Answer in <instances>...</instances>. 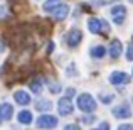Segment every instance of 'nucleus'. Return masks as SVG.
I'll return each instance as SVG.
<instances>
[{"mask_svg":"<svg viewBox=\"0 0 133 130\" xmlns=\"http://www.w3.org/2000/svg\"><path fill=\"white\" fill-rule=\"evenodd\" d=\"M3 47H5V46H3V42H2V41H0V52L3 51Z\"/></svg>","mask_w":133,"mask_h":130,"instance_id":"a878e982","label":"nucleus"},{"mask_svg":"<svg viewBox=\"0 0 133 130\" xmlns=\"http://www.w3.org/2000/svg\"><path fill=\"white\" fill-rule=\"evenodd\" d=\"M94 122V117L89 115V117H83V123H93Z\"/></svg>","mask_w":133,"mask_h":130,"instance_id":"b1692460","label":"nucleus"},{"mask_svg":"<svg viewBox=\"0 0 133 130\" xmlns=\"http://www.w3.org/2000/svg\"><path fill=\"white\" fill-rule=\"evenodd\" d=\"M88 29H89L91 34H99L101 32V20L96 19V17L88 19Z\"/></svg>","mask_w":133,"mask_h":130,"instance_id":"ddd939ff","label":"nucleus"},{"mask_svg":"<svg viewBox=\"0 0 133 130\" xmlns=\"http://www.w3.org/2000/svg\"><path fill=\"white\" fill-rule=\"evenodd\" d=\"M29 88H30V91H34V93H41V91L44 90V85H42V79H34V81H30L29 83Z\"/></svg>","mask_w":133,"mask_h":130,"instance_id":"f3484780","label":"nucleus"},{"mask_svg":"<svg viewBox=\"0 0 133 130\" xmlns=\"http://www.w3.org/2000/svg\"><path fill=\"white\" fill-rule=\"evenodd\" d=\"M110 56L113 59H116V58H120L121 56V52H123V44H121V41H118V39H113L111 41V44H110Z\"/></svg>","mask_w":133,"mask_h":130,"instance_id":"6e6552de","label":"nucleus"},{"mask_svg":"<svg viewBox=\"0 0 133 130\" xmlns=\"http://www.w3.org/2000/svg\"><path fill=\"white\" fill-rule=\"evenodd\" d=\"M74 93H76V91H74V88H68V90H66V96H68V98H71Z\"/></svg>","mask_w":133,"mask_h":130,"instance_id":"393cba45","label":"nucleus"},{"mask_svg":"<svg viewBox=\"0 0 133 130\" xmlns=\"http://www.w3.org/2000/svg\"><path fill=\"white\" fill-rule=\"evenodd\" d=\"M17 120H19L22 125H30V123H32V120H34L32 112H29V110H20L19 115H17Z\"/></svg>","mask_w":133,"mask_h":130,"instance_id":"f8f14e48","label":"nucleus"},{"mask_svg":"<svg viewBox=\"0 0 133 130\" xmlns=\"http://www.w3.org/2000/svg\"><path fill=\"white\" fill-rule=\"evenodd\" d=\"M14 98H15V103H19V105H29L30 103V95L27 93V91H22V90H19V91H15L14 93Z\"/></svg>","mask_w":133,"mask_h":130,"instance_id":"9b49d317","label":"nucleus"},{"mask_svg":"<svg viewBox=\"0 0 133 130\" xmlns=\"http://www.w3.org/2000/svg\"><path fill=\"white\" fill-rule=\"evenodd\" d=\"M113 117L115 118H121V120L130 118L131 117V107L128 103H121V105H118V107H115L113 108Z\"/></svg>","mask_w":133,"mask_h":130,"instance_id":"0eeeda50","label":"nucleus"},{"mask_svg":"<svg viewBox=\"0 0 133 130\" xmlns=\"http://www.w3.org/2000/svg\"><path fill=\"white\" fill-rule=\"evenodd\" d=\"M116 130H133V125L131 123H121V125H118Z\"/></svg>","mask_w":133,"mask_h":130,"instance_id":"5701e85b","label":"nucleus"},{"mask_svg":"<svg viewBox=\"0 0 133 130\" xmlns=\"http://www.w3.org/2000/svg\"><path fill=\"white\" fill-rule=\"evenodd\" d=\"M89 54H91V58H94V59H101L106 54V49H104V46H93V47L89 49Z\"/></svg>","mask_w":133,"mask_h":130,"instance_id":"4468645a","label":"nucleus"},{"mask_svg":"<svg viewBox=\"0 0 133 130\" xmlns=\"http://www.w3.org/2000/svg\"><path fill=\"white\" fill-rule=\"evenodd\" d=\"M62 130H81V128H79V125H76V123H68V125H64Z\"/></svg>","mask_w":133,"mask_h":130,"instance_id":"4be33fe9","label":"nucleus"},{"mask_svg":"<svg viewBox=\"0 0 133 130\" xmlns=\"http://www.w3.org/2000/svg\"><path fill=\"white\" fill-rule=\"evenodd\" d=\"M49 90H51V93H59V91L62 90V86L59 85V83H51V85H49Z\"/></svg>","mask_w":133,"mask_h":130,"instance_id":"6ab92c4d","label":"nucleus"},{"mask_svg":"<svg viewBox=\"0 0 133 130\" xmlns=\"http://www.w3.org/2000/svg\"><path fill=\"white\" fill-rule=\"evenodd\" d=\"M127 19V7L121 5V3H116V5L111 7V20H113L116 26H121Z\"/></svg>","mask_w":133,"mask_h":130,"instance_id":"f03ea898","label":"nucleus"},{"mask_svg":"<svg viewBox=\"0 0 133 130\" xmlns=\"http://www.w3.org/2000/svg\"><path fill=\"white\" fill-rule=\"evenodd\" d=\"M72 110H74V105H72L71 98H68V96L59 98V101H57V112H59L61 117H68V115H71Z\"/></svg>","mask_w":133,"mask_h":130,"instance_id":"7ed1b4c3","label":"nucleus"},{"mask_svg":"<svg viewBox=\"0 0 133 130\" xmlns=\"http://www.w3.org/2000/svg\"><path fill=\"white\" fill-rule=\"evenodd\" d=\"M36 108H37V112H49L52 108V103L49 100H45V98H42V100L36 101Z\"/></svg>","mask_w":133,"mask_h":130,"instance_id":"dca6fc26","label":"nucleus"},{"mask_svg":"<svg viewBox=\"0 0 133 130\" xmlns=\"http://www.w3.org/2000/svg\"><path fill=\"white\" fill-rule=\"evenodd\" d=\"M108 79H110V83L113 86H125L128 81H130V76H128L125 71H113Z\"/></svg>","mask_w":133,"mask_h":130,"instance_id":"39448f33","label":"nucleus"},{"mask_svg":"<svg viewBox=\"0 0 133 130\" xmlns=\"http://www.w3.org/2000/svg\"><path fill=\"white\" fill-rule=\"evenodd\" d=\"M78 73H76V64L74 63H71V66L68 68V76H76Z\"/></svg>","mask_w":133,"mask_h":130,"instance_id":"aec40b11","label":"nucleus"},{"mask_svg":"<svg viewBox=\"0 0 133 130\" xmlns=\"http://www.w3.org/2000/svg\"><path fill=\"white\" fill-rule=\"evenodd\" d=\"M127 59L128 61H133V44H130L127 49Z\"/></svg>","mask_w":133,"mask_h":130,"instance_id":"412c9836","label":"nucleus"},{"mask_svg":"<svg viewBox=\"0 0 133 130\" xmlns=\"http://www.w3.org/2000/svg\"><path fill=\"white\" fill-rule=\"evenodd\" d=\"M128 2H130V3H133V0H128Z\"/></svg>","mask_w":133,"mask_h":130,"instance_id":"cd10ccee","label":"nucleus"},{"mask_svg":"<svg viewBox=\"0 0 133 130\" xmlns=\"http://www.w3.org/2000/svg\"><path fill=\"white\" fill-rule=\"evenodd\" d=\"M131 71H133V69H131ZM131 76H133V73H131Z\"/></svg>","mask_w":133,"mask_h":130,"instance_id":"c85d7f7f","label":"nucleus"},{"mask_svg":"<svg viewBox=\"0 0 133 130\" xmlns=\"http://www.w3.org/2000/svg\"><path fill=\"white\" fill-rule=\"evenodd\" d=\"M68 14H69V5L68 3H61L56 10H52V17H54L56 20H64L66 17H68Z\"/></svg>","mask_w":133,"mask_h":130,"instance_id":"1a4fd4ad","label":"nucleus"},{"mask_svg":"<svg viewBox=\"0 0 133 130\" xmlns=\"http://www.w3.org/2000/svg\"><path fill=\"white\" fill-rule=\"evenodd\" d=\"M61 3H62V0H45L44 5H42V10L44 12H52V10H56Z\"/></svg>","mask_w":133,"mask_h":130,"instance_id":"2eb2a0df","label":"nucleus"},{"mask_svg":"<svg viewBox=\"0 0 133 130\" xmlns=\"http://www.w3.org/2000/svg\"><path fill=\"white\" fill-rule=\"evenodd\" d=\"M0 123H2V120H0Z\"/></svg>","mask_w":133,"mask_h":130,"instance_id":"c756f323","label":"nucleus"},{"mask_svg":"<svg viewBox=\"0 0 133 130\" xmlns=\"http://www.w3.org/2000/svg\"><path fill=\"white\" fill-rule=\"evenodd\" d=\"M99 100H101V103H104V105H110L111 101L115 100V95H111V93H110V95H108V93H104V95H103V93H101Z\"/></svg>","mask_w":133,"mask_h":130,"instance_id":"a211bd4d","label":"nucleus"},{"mask_svg":"<svg viewBox=\"0 0 133 130\" xmlns=\"http://www.w3.org/2000/svg\"><path fill=\"white\" fill-rule=\"evenodd\" d=\"M37 127L42 128V130H51L57 127V117L54 115H41L37 118Z\"/></svg>","mask_w":133,"mask_h":130,"instance_id":"20e7f679","label":"nucleus"},{"mask_svg":"<svg viewBox=\"0 0 133 130\" xmlns=\"http://www.w3.org/2000/svg\"><path fill=\"white\" fill-rule=\"evenodd\" d=\"M76 105L83 113H93L96 110V100L91 96L89 93H81L76 98Z\"/></svg>","mask_w":133,"mask_h":130,"instance_id":"f257e3e1","label":"nucleus"},{"mask_svg":"<svg viewBox=\"0 0 133 130\" xmlns=\"http://www.w3.org/2000/svg\"><path fill=\"white\" fill-rule=\"evenodd\" d=\"M83 41V32L79 29H71L68 32V36H66V42H68L69 47H76V46H79Z\"/></svg>","mask_w":133,"mask_h":130,"instance_id":"423d86ee","label":"nucleus"},{"mask_svg":"<svg viewBox=\"0 0 133 130\" xmlns=\"http://www.w3.org/2000/svg\"><path fill=\"white\" fill-rule=\"evenodd\" d=\"M93 130H101V128H99V127H98V128H93Z\"/></svg>","mask_w":133,"mask_h":130,"instance_id":"bb28decb","label":"nucleus"},{"mask_svg":"<svg viewBox=\"0 0 133 130\" xmlns=\"http://www.w3.org/2000/svg\"><path fill=\"white\" fill-rule=\"evenodd\" d=\"M14 117V108L10 103H0V120H10Z\"/></svg>","mask_w":133,"mask_h":130,"instance_id":"9d476101","label":"nucleus"}]
</instances>
